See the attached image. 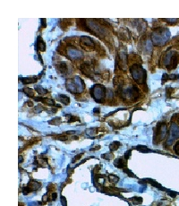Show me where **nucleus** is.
I'll return each mask as SVG.
<instances>
[{
  "label": "nucleus",
  "instance_id": "1",
  "mask_svg": "<svg viewBox=\"0 0 179 206\" xmlns=\"http://www.w3.org/2000/svg\"><path fill=\"white\" fill-rule=\"evenodd\" d=\"M59 100H61L62 102H64V104H67V103H69V98L68 97H66V96H64V95H61L60 96V99Z\"/></svg>",
  "mask_w": 179,
  "mask_h": 206
},
{
  "label": "nucleus",
  "instance_id": "2",
  "mask_svg": "<svg viewBox=\"0 0 179 206\" xmlns=\"http://www.w3.org/2000/svg\"><path fill=\"white\" fill-rule=\"evenodd\" d=\"M119 145V143L118 142H114L112 145H110V149L112 150H116V148H117V146Z\"/></svg>",
  "mask_w": 179,
  "mask_h": 206
},
{
  "label": "nucleus",
  "instance_id": "3",
  "mask_svg": "<svg viewBox=\"0 0 179 206\" xmlns=\"http://www.w3.org/2000/svg\"><path fill=\"white\" fill-rule=\"evenodd\" d=\"M110 180H112L113 182H116V181L118 180V178L114 177V176H110Z\"/></svg>",
  "mask_w": 179,
  "mask_h": 206
}]
</instances>
